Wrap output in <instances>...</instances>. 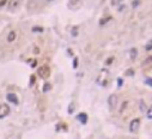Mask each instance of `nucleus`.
I'll return each mask as SVG.
<instances>
[{
    "label": "nucleus",
    "instance_id": "412c9836",
    "mask_svg": "<svg viewBox=\"0 0 152 139\" xmlns=\"http://www.w3.org/2000/svg\"><path fill=\"white\" fill-rule=\"evenodd\" d=\"M139 105H141V107H139V108H141V111H146V110H147V107H146V103H144V102H141Z\"/></svg>",
    "mask_w": 152,
    "mask_h": 139
},
{
    "label": "nucleus",
    "instance_id": "9d476101",
    "mask_svg": "<svg viewBox=\"0 0 152 139\" xmlns=\"http://www.w3.org/2000/svg\"><path fill=\"white\" fill-rule=\"evenodd\" d=\"M152 64V56H149V57H146L144 61H142V67H149V66Z\"/></svg>",
    "mask_w": 152,
    "mask_h": 139
},
{
    "label": "nucleus",
    "instance_id": "1a4fd4ad",
    "mask_svg": "<svg viewBox=\"0 0 152 139\" xmlns=\"http://www.w3.org/2000/svg\"><path fill=\"white\" fill-rule=\"evenodd\" d=\"M77 120L82 123V125H87V121H89V116H87V113H79V115H77Z\"/></svg>",
    "mask_w": 152,
    "mask_h": 139
},
{
    "label": "nucleus",
    "instance_id": "c85d7f7f",
    "mask_svg": "<svg viewBox=\"0 0 152 139\" xmlns=\"http://www.w3.org/2000/svg\"><path fill=\"white\" fill-rule=\"evenodd\" d=\"M46 2H53V0H46Z\"/></svg>",
    "mask_w": 152,
    "mask_h": 139
},
{
    "label": "nucleus",
    "instance_id": "4be33fe9",
    "mask_svg": "<svg viewBox=\"0 0 152 139\" xmlns=\"http://www.w3.org/2000/svg\"><path fill=\"white\" fill-rule=\"evenodd\" d=\"M48 90H51V84H46V85L43 87V92H48Z\"/></svg>",
    "mask_w": 152,
    "mask_h": 139
},
{
    "label": "nucleus",
    "instance_id": "f257e3e1",
    "mask_svg": "<svg viewBox=\"0 0 152 139\" xmlns=\"http://www.w3.org/2000/svg\"><path fill=\"white\" fill-rule=\"evenodd\" d=\"M49 75H51V67L48 64H44V66H39V69H38V77L39 79H49Z\"/></svg>",
    "mask_w": 152,
    "mask_h": 139
},
{
    "label": "nucleus",
    "instance_id": "423d86ee",
    "mask_svg": "<svg viewBox=\"0 0 152 139\" xmlns=\"http://www.w3.org/2000/svg\"><path fill=\"white\" fill-rule=\"evenodd\" d=\"M21 2H23V0H8V10L10 12L18 10V7L21 5Z\"/></svg>",
    "mask_w": 152,
    "mask_h": 139
},
{
    "label": "nucleus",
    "instance_id": "5701e85b",
    "mask_svg": "<svg viewBox=\"0 0 152 139\" xmlns=\"http://www.w3.org/2000/svg\"><path fill=\"white\" fill-rule=\"evenodd\" d=\"M77 33H79V28L74 26V28H72V36H77Z\"/></svg>",
    "mask_w": 152,
    "mask_h": 139
},
{
    "label": "nucleus",
    "instance_id": "7ed1b4c3",
    "mask_svg": "<svg viewBox=\"0 0 152 139\" xmlns=\"http://www.w3.org/2000/svg\"><path fill=\"white\" fill-rule=\"evenodd\" d=\"M17 38H18L17 30H10V31L7 33V38H5V41H7L8 44H12V43H15V41H17Z\"/></svg>",
    "mask_w": 152,
    "mask_h": 139
},
{
    "label": "nucleus",
    "instance_id": "cd10ccee",
    "mask_svg": "<svg viewBox=\"0 0 152 139\" xmlns=\"http://www.w3.org/2000/svg\"><path fill=\"white\" fill-rule=\"evenodd\" d=\"M121 2H123V0H113L111 4H113V5H118V4H121Z\"/></svg>",
    "mask_w": 152,
    "mask_h": 139
},
{
    "label": "nucleus",
    "instance_id": "6e6552de",
    "mask_svg": "<svg viewBox=\"0 0 152 139\" xmlns=\"http://www.w3.org/2000/svg\"><path fill=\"white\" fill-rule=\"evenodd\" d=\"M7 100L10 102V103H13V105L20 103V100H18V97L15 95V93H7Z\"/></svg>",
    "mask_w": 152,
    "mask_h": 139
},
{
    "label": "nucleus",
    "instance_id": "393cba45",
    "mask_svg": "<svg viewBox=\"0 0 152 139\" xmlns=\"http://www.w3.org/2000/svg\"><path fill=\"white\" fill-rule=\"evenodd\" d=\"M33 31H35V33H38V31L41 33V31H43V28H41V26H35V28H33Z\"/></svg>",
    "mask_w": 152,
    "mask_h": 139
},
{
    "label": "nucleus",
    "instance_id": "a878e982",
    "mask_svg": "<svg viewBox=\"0 0 152 139\" xmlns=\"http://www.w3.org/2000/svg\"><path fill=\"white\" fill-rule=\"evenodd\" d=\"M72 64H74V66H72V67H74V69H77V64H79L77 57H74V62H72Z\"/></svg>",
    "mask_w": 152,
    "mask_h": 139
},
{
    "label": "nucleus",
    "instance_id": "f03ea898",
    "mask_svg": "<svg viewBox=\"0 0 152 139\" xmlns=\"http://www.w3.org/2000/svg\"><path fill=\"white\" fill-rule=\"evenodd\" d=\"M129 108H131V102H129V100H123V102H121V105H120V108H118V113H120L121 116H124Z\"/></svg>",
    "mask_w": 152,
    "mask_h": 139
},
{
    "label": "nucleus",
    "instance_id": "a211bd4d",
    "mask_svg": "<svg viewBox=\"0 0 152 139\" xmlns=\"http://www.w3.org/2000/svg\"><path fill=\"white\" fill-rule=\"evenodd\" d=\"M124 75H126V77H129V75H134V71H133V69H128V71L124 72Z\"/></svg>",
    "mask_w": 152,
    "mask_h": 139
},
{
    "label": "nucleus",
    "instance_id": "2eb2a0df",
    "mask_svg": "<svg viewBox=\"0 0 152 139\" xmlns=\"http://www.w3.org/2000/svg\"><path fill=\"white\" fill-rule=\"evenodd\" d=\"M146 116H147L149 120H152V105L147 108V110H146Z\"/></svg>",
    "mask_w": 152,
    "mask_h": 139
},
{
    "label": "nucleus",
    "instance_id": "f8f14e48",
    "mask_svg": "<svg viewBox=\"0 0 152 139\" xmlns=\"http://www.w3.org/2000/svg\"><path fill=\"white\" fill-rule=\"evenodd\" d=\"M136 56H138V49H136V48H133V49L129 51V57H131V61H134Z\"/></svg>",
    "mask_w": 152,
    "mask_h": 139
},
{
    "label": "nucleus",
    "instance_id": "b1692460",
    "mask_svg": "<svg viewBox=\"0 0 152 139\" xmlns=\"http://www.w3.org/2000/svg\"><path fill=\"white\" fill-rule=\"evenodd\" d=\"M35 82H36V77H35V75H31V77H30V85H33Z\"/></svg>",
    "mask_w": 152,
    "mask_h": 139
},
{
    "label": "nucleus",
    "instance_id": "4468645a",
    "mask_svg": "<svg viewBox=\"0 0 152 139\" xmlns=\"http://www.w3.org/2000/svg\"><path fill=\"white\" fill-rule=\"evenodd\" d=\"M144 49H146V53H151V51H152V39L144 46Z\"/></svg>",
    "mask_w": 152,
    "mask_h": 139
},
{
    "label": "nucleus",
    "instance_id": "bb28decb",
    "mask_svg": "<svg viewBox=\"0 0 152 139\" xmlns=\"http://www.w3.org/2000/svg\"><path fill=\"white\" fill-rule=\"evenodd\" d=\"M30 64H31V67H36V61H35V59H31V61H30Z\"/></svg>",
    "mask_w": 152,
    "mask_h": 139
},
{
    "label": "nucleus",
    "instance_id": "dca6fc26",
    "mask_svg": "<svg viewBox=\"0 0 152 139\" xmlns=\"http://www.w3.org/2000/svg\"><path fill=\"white\" fill-rule=\"evenodd\" d=\"M144 84H146V85H149V87H152V79L151 77H146L144 79Z\"/></svg>",
    "mask_w": 152,
    "mask_h": 139
},
{
    "label": "nucleus",
    "instance_id": "aec40b11",
    "mask_svg": "<svg viewBox=\"0 0 152 139\" xmlns=\"http://www.w3.org/2000/svg\"><path fill=\"white\" fill-rule=\"evenodd\" d=\"M5 5H8V0H0V8H4Z\"/></svg>",
    "mask_w": 152,
    "mask_h": 139
},
{
    "label": "nucleus",
    "instance_id": "6ab92c4d",
    "mask_svg": "<svg viewBox=\"0 0 152 139\" xmlns=\"http://www.w3.org/2000/svg\"><path fill=\"white\" fill-rule=\"evenodd\" d=\"M108 20H110V17H106V18H102V20H100V26H103V25H105L106 22H108Z\"/></svg>",
    "mask_w": 152,
    "mask_h": 139
},
{
    "label": "nucleus",
    "instance_id": "39448f33",
    "mask_svg": "<svg viewBox=\"0 0 152 139\" xmlns=\"http://www.w3.org/2000/svg\"><path fill=\"white\" fill-rule=\"evenodd\" d=\"M116 105H118V95L113 93V95H110V98H108V107H110V110H115Z\"/></svg>",
    "mask_w": 152,
    "mask_h": 139
},
{
    "label": "nucleus",
    "instance_id": "0eeeda50",
    "mask_svg": "<svg viewBox=\"0 0 152 139\" xmlns=\"http://www.w3.org/2000/svg\"><path fill=\"white\" fill-rule=\"evenodd\" d=\"M8 115H10V105L2 103L0 105V118H5V116H8Z\"/></svg>",
    "mask_w": 152,
    "mask_h": 139
},
{
    "label": "nucleus",
    "instance_id": "ddd939ff",
    "mask_svg": "<svg viewBox=\"0 0 152 139\" xmlns=\"http://www.w3.org/2000/svg\"><path fill=\"white\" fill-rule=\"evenodd\" d=\"M57 131H67V125L59 123V125H57Z\"/></svg>",
    "mask_w": 152,
    "mask_h": 139
},
{
    "label": "nucleus",
    "instance_id": "f3484780",
    "mask_svg": "<svg viewBox=\"0 0 152 139\" xmlns=\"http://www.w3.org/2000/svg\"><path fill=\"white\" fill-rule=\"evenodd\" d=\"M31 53H33V54H39V53H41V49H39L38 46H33V48H31Z\"/></svg>",
    "mask_w": 152,
    "mask_h": 139
},
{
    "label": "nucleus",
    "instance_id": "9b49d317",
    "mask_svg": "<svg viewBox=\"0 0 152 139\" xmlns=\"http://www.w3.org/2000/svg\"><path fill=\"white\" fill-rule=\"evenodd\" d=\"M39 0H28V5H26V7H28V10H33V8H35V5L38 4Z\"/></svg>",
    "mask_w": 152,
    "mask_h": 139
},
{
    "label": "nucleus",
    "instance_id": "20e7f679",
    "mask_svg": "<svg viewBox=\"0 0 152 139\" xmlns=\"http://www.w3.org/2000/svg\"><path fill=\"white\" fill-rule=\"evenodd\" d=\"M139 126H141V120H139V118H134V120H131V123H129V131H131V133H138Z\"/></svg>",
    "mask_w": 152,
    "mask_h": 139
}]
</instances>
